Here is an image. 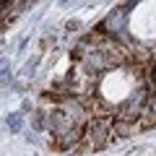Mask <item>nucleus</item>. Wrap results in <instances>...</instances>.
I'll list each match as a JSON object with an SVG mask.
<instances>
[{
  "label": "nucleus",
  "mask_w": 156,
  "mask_h": 156,
  "mask_svg": "<svg viewBox=\"0 0 156 156\" xmlns=\"http://www.w3.org/2000/svg\"><path fill=\"white\" fill-rule=\"evenodd\" d=\"M143 120H140V128H148V125H156V94L148 96V104L143 109Z\"/></svg>",
  "instance_id": "obj_2"
},
{
  "label": "nucleus",
  "mask_w": 156,
  "mask_h": 156,
  "mask_svg": "<svg viewBox=\"0 0 156 156\" xmlns=\"http://www.w3.org/2000/svg\"><path fill=\"white\" fill-rule=\"evenodd\" d=\"M112 128H115V117H91L83 128V148L89 151H96L101 146L109 143V135H112Z\"/></svg>",
  "instance_id": "obj_1"
},
{
  "label": "nucleus",
  "mask_w": 156,
  "mask_h": 156,
  "mask_svg": "<svg viewBox=\"0 0 156 156\" xmlns=\"http://www.w3.org/2000/svg\"><path fill=\"white\" fill-rule=\"evenodd\" d=\"M18 122H21V120H18V115L8 117V128H11V130H18Z\"/></svg>",
  "instance_id": "obj_3"
}]
</instances>
